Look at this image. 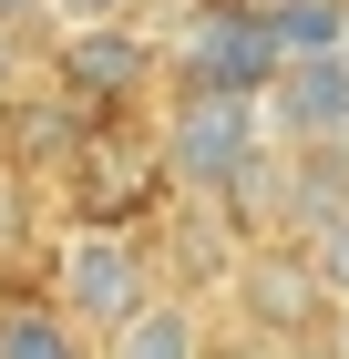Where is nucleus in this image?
I'll list each match as a JSON object with an SVG mask.
<instances>
[{
	"instance_id": "nucleus-6",
	"label": "nucleus",
	"mask_w": 349,
	"mask_h": 359,
	"mask_svg": "<svg viewBox=\"0 0 349 359\" xmlns=\"http://www.w3.org/2000/svg\"><path fill=\"white\" fill-rule=\"evenodd\" d=\"M268 134L288 154H319V144H349V52H298L277 62V83L257 93Z\"/></svg>"
},
{
	"instance_id": "nucleus-3",
	"label": "nucleus",
	"mask_w": 349,
	"mask_h": 359,
	"mask_svg": "<svg viewBox=\"0 0 349 359\" xmlns=\"http://www.w3.org/2000/svg\"><path fill=\"white\" fill-rule=\"evenodd\" d=\"M154 72L175 93H237V103H257V93L277 83V41H268V21H257V0H195L185 31L154 52Z\"/></svg>"
},
{
	"instance_id": "nucleus-12",
	"label": "nucleus",
	"mask_w": 349,
	"mask_h": 359,
	"mask_svg": "<svg viewBox=\"0 0 349 359\" xmlns=\"http://www.w3.org/2000/svg\"><path fill=\"white\" fill-rule=\"evenodd\" d=\"M41 21H62V31H93V21H124V0H41Z\"/></svg>"
},
{
	"instance_id": "nucleus-9",
	"label": "nucleus",
	"mask_w": 349,
	"mask_h": 359,
	"mask_svg": "<svg viewBox=\"0 0 349 359\" xmlns=\"http://www.w3.org/2000/svg\"><path fill=\"white\" fill-rule=\"evenodd\" d=\"M0 359H93V339L41 287H21V298H0Z\"/></svg>"
},
{
	"instance_id": "nucleus-2",
	"label": "nucleus",
	"mask_w": 349,
	"mask_h": 359,
	"mask_svg": "<svg viewBox=\"0 0 349 359\" xmlns=\"http://www.w3.org/2000/svg\"><path fill=\"white\" fill-rule=\"evenodd\" d=\"M41 298L72 318L82 339H103V329H124L144 298H154V267H144V236L134 226H62V247H52V287Z\"/></svg>"
},
{
	"instance_id": "nucleus-15",
	"label": "nucleus",
	"mask_w": 349,
	"mask_h": 359,
	"mask_svg": "<svg viewBox=\"0 0 349 359\" xmlns=\"http://www.w3.org/2000/svg\"><path fill=\"white\" fill-rule=\"evenodd\" d=\"M41 21V0H0V31H31Z\"/></svg>"
},
{
	"instance_id": "nucleus-4",
	"label": "nucleus",
	"mask_w": 349,
	"mask_h": 359,
	"mask_svg": "<svg viewBox=\"0 0 349 359\" xmlns=\"http://www.w3.org/2000/svg\"><path fill=\"white\" fill-rule=\"evenodd\" d=\"M52 83H62V103H82L93 123H113V113H134L144 83H154V41L124 31V21L52 31Z\"/></svg>"
},
{
	"instance_id": "nucleus-10",
	"label": "nucleus",
	"mask_w": 349,
	"mask_h": 359,
	"mask_svg": "<svg viewBox=\"0 0 349 359\" xmlns=\"http://www.w3.org/2000/svg\"><path fill=\"white\" fill-rule=\"evenodd\" d=\"M257 21H268L277 62H298V52H349V0H257Z\"/></svg>"
},
{
	"instance_id": "nucleus-8",
	"label": "nucleus",
	"mask_w": 349,
	"mask_h": 359,
	"mask_svg": "<svg viewBox=\"0 0 349 359\" xmlns=\"http://www.w3.org/2000/svg\"><path fill=\"white\" fill-rule=\"evenodd\" d=\"M103 359H206V308L154 287L124 329H103Z\"/></svg>"
},
{
	"instance_id": "nucleus-5",
	"label": "nucleus",
	"mask_w": 349,
	"mask_h": 359,
	"mask_svg": "<svg viewBox=\"0 0 349 359\" xmlns=\"http://www.w3.org/2000/svg\"><path fill=\"white\" fill-rule=\"evenodd\" d=\"M72 185H82V216H93V226H134L144 205L164 195V154H154V134L82 123V144H72Z\"/></svg>"
},
{
	"instance_id": "nucleus-1",
	"label": "nucleus",
	"mask_w": 349,
	"mask_h": 359,
	"mask_svg": "<svg viewBox=\"0 0 349 359\" xmlns=\"http://www.w3.org/2000/svg\"><path fill=\"white\" fill-rule=\"evenodd\" d=\"M268 113L237 103V93H175V113L154 123V154H164V195H226L257 154H268Z\"/></svg>"
},
{
	"instance_id": "nucleus-7",
	"label": "nucleus",
	"mask_w": 349,
	"mask_h": 359,
	"mask_svg": "<svg viewBox=\"0 0 349 359\" xmlns=\"http://www.w3.org/2000/svg\"><path fill=\"white\" fill-rule=\"evenodd\" d=\"M237 298H246V318H268V329H319V318H329L308 257H288V247H257V257H246V267H237Z\"/></svg>"
},
{
	"instance_id": "nucleus-14",
	"label": "nucleus",
	"mask_w": 349,
	"mask_h": 359,
	"mask_svg": "<svg viewBox=\"0 0 349 359\" xmlns=\"http://www.w3.org/2000/svg\"><path fill=\"white\" fill-rule=\"evenodd\" d=\"M21 83V31H0V93Z\"/></svg>"
},
{
	"instance_id": "nucleus-11",
	"label": "nucleus",
	"mask_w": 349,
	"mask_h": 359,
	"mask_svg": "<svg viewBox=\"0 0 349 359\" xmlns=\"http://www.w3.org/2000/svg\"><path fill=\"white\" fill-rule=\"evenodd\" d=\"M308 277H319V298L329 308H349V216H329V226H308Z\"/></svg>"
},
{
	"instance_id": "nucleus-13",
	"label": "nucleus",
	"mask_w": 349,
	"mask_h": 359,
	"mask_svg": "<svg viewBox=\"0 0 349 359\" xmlns=\"http://www.w3.org/2000/svg\"><path fill=\"white\" fill-rule=\"evenodd\" d=\"M319 359H349V308H329V339H319Z\"/></svg>"
}]
</instances>
